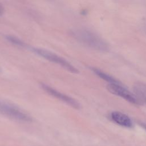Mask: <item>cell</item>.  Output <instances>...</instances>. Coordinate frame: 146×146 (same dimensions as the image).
<instances>
[{
    "instance_id": "1",
    "label": "cell",
    "mask_w": 146,
    "mask_h": 146,
    "mask_svg": "<svg viewBox=\"0 0 146 146\" xmlns=\"http://www.w3.org/2000/svg\"><path fill=\"white\" fill-rule=\"evenodd\" d=\"M72 37L85 45L98 51H106L108 49L107 43L97 34L84 29H75L70 31Z\"/></svg>"
},
{
    "instance_id": "2",
    "label": "cell",
    "mask_w": 146,
    "mask_h": 146,
    "mask_svg": "<svg viewBox=\"0 0 146 146\" xmlns=\"http://www.w3.org/2000/svg\"><path fill=\"white\" fill-rule=\"evenodd\" d=\"M31 50L35 54L46 59V60L60 65L61 67H63L65 70L70 72L74 74L79 73V70L67 60L50 51L38 47H31Z\"/></svg>"
},
{
    "instance_id": "3",
    "label": "cell",
    "mask_w": 146,
    "mask_h": 146,
    "mask_svg": "<svg viewBox=\"0 0 146 146\" xmlns=\"http://www.w3.org/2000/svg\"><path fill=\"white\" fill-rule=\"evenodd\" d=\"M0 113L19 121L30 122L32 121V118L29 115L15 106L2 100H0Z\"/></svg>"
},
{
    "instance_id": "4",
    "label": "cell",
    "mask_w": 146,
    "mask_h": 146,
    "mask_svg": "<svg viewBox=\"0 0 146 146\" xmlns=\"http://www.w3.org/2000/svg\"><path fill=\"white\" fill-rule=\"evenodd\" d=\"M107 88L112 94L120 96L131 103L140 104L141 103V101L135 94L125 88L122 86V84L109 83L107 86Z\"/></svg>"
},
{
    "instance_id": "5",
    "label": "cell",
    "mask_w": 146,
    "mask_h": 146,
    "mask_svg": "<svg viewBox=\"0 0 146 146\" xmlns=\"http://www.w3.org/2000/svg\"><path fill=\"white\" fill-rule=\"evenodd\" d=\"M40 86L42 89L49 95L59 99L61 101H63L72 108L75 109H79L80 108V104H79V103L74 98L60 92L54 88H52L51 87L44 83H41Z\"/></svg>"
},
{
    "instance_id": "6",
    "label": "cell",
    "mask_w": 146,
    "mask_h": 146,
    "mask_svg": "<svg viewBox=\"0 0 146 146\" xmlns=\"http://www.w3.org/2000/svg\"><path fill=\"white\" fill-rule=\"evenodd\" d=\"M111 117L114 122L122 127L127 128L132 127V121L129 117L121 112L113 111L111 113Z\"/></svg>"
},
{
    "instance_id": "7",
    "label": "cell",
    "mask_w": 146,
    "mask_h": 146,
    "mask_svg": "<svg viewBox=\"0 0 146 146\" xmlns=\"http://www.w3.org/2000/svg\"><path fill=\"white\" fill-rule=\"evenodd\" d=\"M133 90L139 100L146 103V84L137 82L133 86Z\"/></svg>"
},
{
    "instance_id": "8",
    "label": "cell",
    "mask_w": 146,
    "mask_h": 146,
    "mask_svg": "<svg viewBox=\"0 0 146 146\" xmlns=\"http://www.w3.org/2000/svg\"><path fill=\"white\" fill-rule=\"evenodd\" d=\"M92 70L99 78L103 79L104 80H106V82H108L109 83H115V84H121V83L120 81L117 80V79H115L111 75L107 74V73L102 71L100 70H99L96 68H92Z\"/></svg>"
},
{
    "instance_id": "9",
    "label": "cell",
    "mask_w": 146,
    "mask_h": 146,
    "mask_svg": "<svg viewBox=\"0 0 146 146\" xmlns=\"http://www.w3.org/2000/svg\"><path fill=\"white\" fill-rule=\"evenodd\" d=\"M6 40L10 42V43L18 46L19 47L21 48H26L27 47V45L26 43L23 42L22 40L19 39V38L14 36V35H7L5 36Z\"/></svg>"
},
{
    "instance_id": "10",
    "label": "cell",
    "mask_w": 146,
    "mask_h": 146,
    "mask_svg": "<svg viewBox=\"0 0 146 146\" xmlns=\"http://www.w3.org/2000/svg\"><path fill=\"white\" fill-rule=\"evenodd\" d=\"M3 11H4V9L2 6V5L0 3V15L3 13Z\"/></svg>"
},
{
    "instance_id": "11",
    "label": "cell",
    "mask_w": 146,
    "mask_h": 146,
    "mask_svg": "<svg viewBox=\"0 0 146 146\" xmlns=\"http://www.w3.org/2000/svg\"><path fill=\"white\" fill-rule=\"evenodd\" d=\"M141 125L146 129V124H141Z\"/></svg>"
},
{
    "instance_id": "12",
    "label": "cell",
    "mask_w": 146,
    "mask_h": 146,
    "mask_svg": "<svg viewBox=\"0 0 146 146\" xmlns=\"http://www.w3.org/2000/svg\"><path fill=\"white\" fill-rule=\"evenodd\" d=\"M2 72V70H1V67H0V73Z\"/></svg>"
}]
</instances>
